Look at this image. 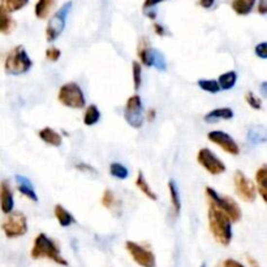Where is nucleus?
I'll use <instances>...</instances> for the list:
<instances>
[{"label":"nucleus","mask_w":267,"mask_h":267,"mask_svg":"<svg viewBox=\"0 0 267 267\" xmlns=\"http://www.w3.org/2000/svg\"><path fill=\"white\" fill-rule=\"evenodd\" d=\"M207 218H209V228H210L211 235L214 236V239L220 245L228 247L231 244L232 236H233L231 219L210 201H209Z\"/></svg>","instance_id":"obj_1"},{"label":"nucleus","mask_w":267,"mask_h":267,"mask_svg":"<svg viewBox=\"0 0 267 267\" xmlns=\"http://www.w3.org/2000/svg\"><path fill=\"white\" fill-rule=\"evenodd\" d=\"M30 257L33 259L47 258L60 266H68V261L61 255L57 244L50 239L46 233H39L36 236L32 250H30Z\"/></svg>","instance_id":"obj_2"},{"label":"nucleus","mask_w":267,"mask_h":267,"mask_svg":"<svg viewBox=\"0 0 267 267\" xmlns=\"http://www.w3.org/2000/svg\"><path fill=\"white\" fill-rule=\"evenodd\" d=\"M33 67V61L24 49V46H16L8 53L4 61L5 73L11 76H20L29 72Z\"/></svg>","instance_id":"obj_3"},{"label":"nucleus","mask_w":267,"mask_h":267,"mask_svg":"<svg viewBox=\"0 0 267 267\" xmlns=\"http://www.w3.org/2000/svg\"><path fill=\"white\" fill-rule=\"evenodd\" d=\"M207 198L211 203H214L215 206L220 209L223 213H226L228 218L231 219L232 223L240 222V219L243 216L241 209H240L239 203L235 199L230 197V196H220L213 188H206Z\"/></svg>","instance_id":"obj_4"},{"label":"nucleus","mask_w":267,"mask_h":267,"mask_svg":"<svg viewBox=\"0 0 267 267\" xmlns=\"http://www.w3.org/2000/svg\"><path fill=\"white\" fill-rule=\"evenodd\" d=\"M57 99L61 105L69 108L81 109L86 106L85 94L76 82H67L61 85L57 93Z\"/></svg>","instance_id":"obj_5"},{"label":"nucleus","mask_w":267,"mask_h":267,"mask_svg":"<svg viewBox=\"0 0 267 267\" xmlns=\"http://www.w3.org/2000/svg\"><path fill=\"white\" fill-rule=\"evenodd\" d=\"M1 231L8 239H16L28 233V219L21 211H12L1 222Z\"/></svg>","instance_id":"obj_6"},{"label":"nucleus","mask_w":267,"mask_h":267,"mask_svg":"<svg viewBox=\"0 0 267 267\" xmlns=\"http://www.w3.org/2000/svg\"><path fill=\"white\" fill-rule=\"evenodd\" d=\"M72 8V3L68 1L50 18L47 28H46V38L47 42H55L61 36V33L64 32L65 24H67V17Z\"/></svg>","instance_id":"obj_7"},{"label":"nucleus","mask_w":267,"mask_h":267,"mask_svg":"<svg viewBox=\"0 0 267 267\" xmlns=\"http://www.w3.org/2000/svg\"><path fill=\"white\" fill-rule=\"evenodd\" d=\"M142 99L138 94H134L128 98L125 108H124V119L134 129H140L143 125V115H142Z\"/></svg>","instance_id":"obj_8"},{"label":"nucleus","mask_w":267,"mask_h":267,"mask_svg":"<svg viewBox=\"0 0 267 267\" xmlns=\"http://www.w3.org/2000/svg\"><path fill=\"white\" fill-rule=\"evenodd\" d=\"M233 184H235V192L237 197H240L245 202H254L257 198V188L254 182L245 176L243 171H236L233 175Z\"/></svg>","instance_id":"obj_9"},{"label":"nucleus","mask_w":267,"mask_h":267,"mask_svg":"<svg viewBox=\"0 0 267 267\" xmlns=\"http://www.w3.org/2000/svg\"><path fill=\"white\" fill-rule=\"evenodd\" d=\"M125 249L134 262L141 267H157V257L151 250L146 249L138 243L126 241Z\"/></svg>","instance_id":"obj_10"},{"label":"nucleus","mask_w":267,"mask_h":267,"mask_svg":"<svg viewBox=\"0 0 267 267\" xmlns=\"http://www.w3.org/2000/svg\"><path fill=\"white\" fill-rule=\"evenodd\" d=\"M197 162L213 176H218L226 172V164L211 151L209 147H202L197 154Z\"/></svg>","instance_id":"obj_11"},{"label":"nucleus","mask_w":267,"mask_h":267,"mask_svg":"<svg viewBox=\"0 0 267 267\" xmlns=\"http://www.w3.org/2000/svg\"><path fill=\"white\" fill-rule=\"evenodd\" d=\"M207 140L215 145H218L223 151H226L230 155H239L240 147L237 145V142L226 132L222 130H211L207 134Z\"/></svg>","instance_id":"obj_12"},{"label":"nucleus","mask_w":267,"mask_h":267,"mask_svg":"<svg viewBox=\"0 0 267 267\" xmlns=\"http://www.w3.org/2000/svg\"><path fill=\"white\" fill-rule=\"evenodd\" d=\"M15 209V198L8 180L0 181V210L5 215L11 214Z\"/></svg>","instance_id":"obj_13"},{"label":"nucleus","mask_w":267,"mask_h":267,"mask_svg":"<svg viewBox=\"0 0 267 267\" xmlns=\"http://www.w3.org/2000/svg\"><path fill=\"white\" fill-rule=\"evenodd\" d=\"M16 182H17V189L21 195H24L25 197H28L33 202H38V197H36V189L33 182L29 180L28 178H25L22 175H16Z\"/></svg>","instance_id":"obj_14"},{"label":"nucleus","mask_w":267,"mask_h":267,"mask_svg":"<svg viewBox=\"0 0 267 267\" xmlns=\"http://www.w3.org/2000/svg\"><path fill=\"white\" fill-rule=\"evenodd\" d=\"M233 116H235V113H233L232 108H230V107H222V108H215L209 113H206L203 116V120L207 124H215L219 120H231V119H233Z\"/></svg>","instance_id":"obj_15"},{"label":"nucleus","mask_w":267,"mask_h":267,"mask_svg":"<svg viewBox=\"0 0 267 267\" xmlns=\"http://www.w3.org/2000/svg\"><path fill=\"white\" fill-rule=\"evenodd\" d=\"M38 136L41 138L42 141L47 143L50 146H53V147H59L63 143V138H61L60 133L56 132V130H53V128H50V126H45V128H42L39 132H38Z\"/></svg>","instance_id":"obj_16"},{"label":"nucleus","mask_w":267,"mask_h":267,"mask_svg":"<svg viewBox=\"0 0 267 267\" xmlns=\"http://www.w3.org/2000/svg\"><path fill=\"white\" fill-rule=\"evenodd\" d=\"M255 181H257V193L261 195L263 202H267V167L261 166L255 172Z\"/></svg>","instance_id":"obj_17"},{"label":"nucleus","mask_w":267,"mask_h":267,"mask_svg":"<svg viewBox=\"0 0 267 267\" xmlns=\"http://www.w3.org/2000/svg\"><path fill=\"white\" fill-rule=\"evenodd\" d=\"M53 214H55V218L57 219V222L63 228L71 227L76 223V218L63 205H56L53 209Z\"/></svg>","instance_id":"obj_18"},{"label":"nucleus","mask_w":267,"mask_h":267,"mask_svg":"<svg viewBox=\"0 0 267 267\" xmlns=\"http://www.w3.org/2000/svg\"><path fill=\"white\" fill-rule=\"evenodd\" d=\"M248 141L250 142L251 145H261L267 141V133L266 129L263 126H250L248 130L247 134Z\"/></svg>","instance_id":"obj_19"},{"label":"nucleus","mask_w":267,"mask_h":267,"mask_svg":"<svg viewBox=\"0 0 267 267\" xmlns=\"http://www.w3.org/2000/svg\"><path fill=\"white\" fill-rule=\"evenodd\" d=\"M168 190H170V198H171V206H172V211L174 214L178 216L181 211V198H180V193H178V188L176 185L175 180H170L168 181Z\"/></svg>","instance_id":"obj_20"},{"label":"nucleus","mask_w":267,"mask_h":267,"mask_svg":"<svg viewBox=\"0 0 267 267\" xmlns=\"http://www.w3.org/2000/svg\"><path fill=\"white\" fill-rule=\"evenodd\" d=\"M136 185H137L138 189L141 190L142 193H143L149 199H151V201H157V199H158V195L150 188L149 182L146 181V178L145 176H143V172H142V171H138L137 178H136Z\"/></svg>","instance_id":"obj_21"},{"label":"nucleus","mask_w":267,"mask_h":267,"mask_svg":"<svg viewBox=\"0 0 267 267\" xmlns=\"http://www.w3.org/2000/svg\"><path fill=\"white\" fill-rule=\"evenodd\" d=\"M218 85L220 90H231L235 88L237 82V73L235 71H228V72L220 74L218 78Z\"/></svg>","instance_id":"obj_22"},{"label":"nucleus","mask_w":267,"mask_h":267,"mask_svg":"<svg viewBox=\"0 0 267 267\" xmlns=\"http://www.w3.org/2000/svg\"><path fill=\"white\" fill-rule=\"evenodd\" d=\"M53 7H55V0H38L36 8H34L36 16L38 18H41V20H45L49 17Z\"/></svg>","instance_id":"obj_23"},{"label":"nucleus","mask_w":267,"mask_h":267,"mask_svg":"<svg viewBox=\"0 0 267 267\" xmlns=\"http://www.w3.org/2000/svg\"><path fill=\"white\" fill-rule=\"evenodd\" d=\"M257 0H232V9L240 16H247L254 8Z\"/></svg>","instance_id":"obj_24"},{"label":"nucleus","mask_w":267,"mask_h":267,"mask_svg":"<svg viewBox=\"0 0 267 267\" xmlns=\"http://www.w3.org/2000/svg\"><path fill=\"white\" fill-rule=\"evenodd\" d=\"M101 120V111L95 105H90L86 107L84 113V124L86 126L95 125Z\"/></svg>","instance_id":"obj_25"},{"label":"nucleus","mask_w":267,"mask_h":267,"mask_svg":"<svg viewBox=\"0 0 267 267\" xmlns=\"http://www.w3.org/2000/svg\"><path fill=\"white\" fill-rule=\"evenodd\" d=\"M15 28V21L5 9L0 7V33L9 34Z\"/></svg>","instance_id":"obj_26"},{"label":"nucleus","mask_w":267,"mask_h":267,"mask_svg":"<svg viewBox=\"0 0 267 267\" xmlns=\"http://www.w3.org/2000/svg\"><path fill=\"white\" fill-rule=\"evenodd\" d=\"M151 50L149 47V43L146 42V39L142 41L141 39V45L138 47V57L140 60L145 67H151Z\"/></svg>","instance_id":"obj_27"},{"label":"nucleus","mask_w":267,"mask_h":267,"mask_svg":"<svg viewBox=\"0 0 267 267\" xmlns=\"http://www.w3.org/2000/svg\"><path fill=\"white\" fill-rule=\"evenodd\" d=\"M28 3L29 0H0V7L8 13H12L22 9Z\"/></svg>","instance_id":"obj_28"},{"label":"nucleus","mask_w":267,"mask_h":267,"mask_svg":"<svg viewBox=\"0 0 267 267\" xmlns=\"http://www.w3.org/2000/svg\"><path fill=\"white\" fill-rule=\"evenodd\" d=\"M109 174L111 176L115 178H119V180H125L129 176V171L124 164L118 162H113L109 164Z\"/></svg>","instance_id":"obj_29"},{"label":"nucleus","mask_w":267,"mask_h":267,"mask_svg":"<svg viewBox=\"0 0 267 267\" xmlns=\"http://www.w3.org/2000/svg\"><path fill=\"white\" fill-rule=\"evenodd\" d=\"M151 67H154L157 71L164 72L167 69V61L166 57L162 53H159L158 50H151Z\"/></svg>","instance_id":"obj_30"},{"label":"nucleus","mask_w":267,"mask_h":267,"mask_svg":"<svg viewBox=\"0 0 267 267\" xmlns=\"http://www.w3.org/2000/svg\"><path fill=\"white\" fill-rule=\"evenodd\" d=\"M197 85H198L199 89L210 94H216L220 91L218 82L215 81V80H205V78H201V80L197 81Z\"/></svg>","instance_id":"obj_31"},{"label":"nucleus","mask_w":267,"mask_h":267,"mask_svg":"<svg viewBox=\"0 0 267 267\" xmlns=\"http://www.w3.org/2000/svg\"><path fill=\"white\" fill-rule=\"evenodd\" d=\"M132 74H133L134 90L138 91L142 86V65L138 61L132 63Z\"/></svg>","instance_id":"obj_32"},{"label":"nucleus","mask_w":267,"mask_h":267,"mask_svg":"<svg viewBox=\"0 0 267 267\" xmlns=\"http://www.w3.org/2000/svg\"><path fill=\"white\" fill-rule=\"evenodd\" d=\"M102 205L106 207V209H113V207L116 206V203H118V199L115 197V193H113L111 189H106L103 196H102L101 199Z\"/></svg>","instance_id":"obj_33"},{"label":"nucleus","mask_w":267,"mask_h":267,"mask_svg":"<svg viewBox=\"0 0 267 267\" xmlns=\"http://www.w3.org/2000/svg\"><path fill=\"white\" fill-rule=\"evenodd\" d=\"M245 101H247L248 105L250 106L253 109H257V111L262 109V101L253 91H248L245 94Z\"/></svg>","instance_id":"obj_34"},{"label":"nucleus","mask_w":267,"mask_h":267,"mask_svg":"<svg viewBox=\"0 0 267 267\" xmlns=\"http://www.w3.org/2000/svg\"><path fill=\"white\" fill-rule=\"evenodd\" d=\"M60 56L61 51L59 49H56V47H50V49L46 50V59H47V60L55 63V61H57L60 59Z\"/></svg>","instance_id":"obj_35"},{"label":"nucleus","mask_w":267,"mask_h":267,"mask_svg":"<svg viewBox=\"0 0 267 267\" xmlns=\"http://www.w3.org/2000/svg\"><path fill=\"white\" fill-rule=\"evenodd\" d=\"M254 53H255V55L259 57V59L266 60L267 59V43L266 42H262V43H259V45L255 46Z\"/></svg>","instance_id":"obj_36"},{"label":"nucleus","mask_w":267,"mask_h":267,"mask_svg":"<svg viewBox=\"0 0 267 267\" xmlns=\"http://www.w3.org/2000/svg\"><path fill=\"white\" fill-rule=\"evenodd\" d=\"M218 267H245V266H244L241 262H239V261H236V259L227 258L224 259L223 262L219 263Z\"/></svg>","instance_id":"obj_37"},{"label":"nucleus","mask_w":267,"mask_h":267,"mask_svg":"<svg viewBox=\"0 0 267 267\" xmlns=\"http://www.w3.org/2000/svg\"><path fill=\"white\" fill-rule=\"evenodd\" d=\"M76 168L80 171H82V172H90V174H97V170L95 168H93L91 166H89V164H85V163H80V164H77L76 166Z\"/></svg>","instance_id":"obj_38"},{"label":"nucleus","mask_w":267,"mask_h":267,"mask_svg":"<svg viewBox=\"0 0 267 267\" xmlns=\"http://www.w3.org/2000/svg\"><path fill=\"white\" fill-rule=\"evenodd\" d=\"M164 0H145V3H143V9H149L153 8L155 5H158L159 3H162Z\"/></svg>","instance_id":"obj_39"},{"label":"nucleus","mask_w":267,"mask_h":267,"mask_svg":"<svg viewBox=\"0 0 267 267\" xmlns=\"http://www.w3.org/2000/svg\"><path fill=\"white\" fill-rule=\"evenodd\" d=\"M257 9H258V12L261 13V15H266V13H267L266 0H259L258 7H257Z\"/></svg>","instance_id":"obj_40"},{"label":"nucleus","mask_w":267,"mask_h":267,"mask_svg":"<svg viewBox=\"0 0 267 267\" xmlns=\"http://www.w3.org/2000/svg\"><path fill=\"white\" fill-rule=\"evenodd\" d=\"M198 4L202 7V8H211L213 5L215 4V0H199L198 1Z\"/></svg>","instance_id":"obj_41"},{"label":"nucleus","mask_w":267,"mask_h":267,"mask_svg":"<svg viewBox=\"0 0 267 267\" xmlns=\"http://www.w3.org/2000/svg\"><path fill=\"white\" fill-rule=\"evenodd\" d=\"M154 29H155V33H157V34H158V36H167V34H168V33L166 32V29L163 28L160 24H154Z\"/></svg>","instance_id":"obj_42"},{"label":"nucleus","mask_w":267,"mask_h":267,"mask_svg":"<svg viewBox=\"0 0 267 267\" xmlns=\"http://www.w3.org/2000/svg\"><path fill=\"white\" fill-rule=\"evenodd\" d=\"M247 261H248V262H249V265H250L251 267H261V266H259L258 261H257V259L253 258V257H250V255H249V254H247Z\"/></svg>","instance_id":"obj_43"},{"label":"nucleus","mask_w":267,"mask_h":267,"mask_svg":"<svg viewBox=\"0 0 267 267\" xmlns=\"http://www.w3.org/2000/svg\"><path fill=\"white\" fill-rule=\"evenodd\" d=\"M261 93H262L263 97L267 95V82H262V85H261Z\"/></svg>","instance_id":"obj_44"},{"label":"nucleus","mask_w":267,"mask_h":267,"mask_svg":"<svg viewBox=\"0 0 267 267\" xmlns=\"http://www.w3.org/2000/svg\"><path fill=\"white\" fill-rule=\"evenodd\" d=\"M199 267H206V265H205V263H202V265H201V266Z\"/></svg>","instance_id":"obj_45"}]
</instances>
